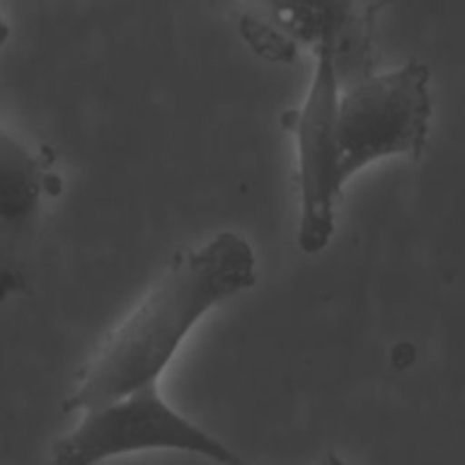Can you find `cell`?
<instances>
[{
  "label": "cell",
  "mask_w": 465,
  "mask_h": 465,
  "mask_svg": "<svg viewBox=\"0 0 465 465\" xmlns=\"http://www.w3.org/2000/svg\"><path fill=\"white\" fill-rule=\"evenodd\" d=\"M318 465H354V463H350V461H345V459H341L339 454H334V452H330L327 454L325 459H322L321 463Z\"/></svg>",
  "instance_id": "8"
},
{
  "label": "cell",
  "mask_w": 465,
  "mask_h": 465,
  "mask_svg": "<svg viewBox=\"0 0 465 465\" xmlns=\"http://www.w3.org/2000/svg\"><path fill=\"white\" fill-rule=\"evenodd\" d=\"M62 189L48 150L30 148L0 125V302L30 291L45 200Z\"/></svg>",
  "instance_id": "6"
},
{
  "label": "cell",
  "mask_w": 465,
  "mask_h": 465,
  "mask_svg": "<svg viewBox=\"0 0 465 465\" xmlns=\"http://www.w3.org/2000/svg\"><path fill=\"white\" fill-rule=\"evenodd\" d=\"M431 71L409 59L391 71H368L341 84L336 100V162L348 184L359 171L386 157L425 154L431 121Z\"/></svg>",
  "instance_id": "2"
},
{
  "label": "cell",
  "mask_w": 465,
  "mask_h": 465,
  "mask_svg": "<svg viewBox=\"0 0 465 465\" xmlns=\"http://www.w3.org/2000/svg\"><path fill=\"white\" fill-rule=\"evenodd\" d=\"M254 282L257 257L239 232H218L173 257L139 304L77 371L64 411H91L157 384L193 327L212 309L252 289Z\"/></svg>",
  "instance_id": "1"
},
{
  "label": "cell",
  "mask_w": 465,
  "mask_h": 465,
  "mask_svg": "<svg viewBox=\"0 0 465 465\" xmlns=\"http://www.w3.org/2000/svg\"><path fill=\"white\" fill-rule=\"evenodd\" d=\"M150 450L198 454L218 465H248L216 436L177 413L157 384L82 413L80 425L54 443L50 465H100Z\"/></svg>",
  "instance_id": "3"
},
{
  "label": "cell",
  "mask_w": 465,
  "mask_h": 465,
  "mask_svg": "<svg viewBox=\"0 0 465 465\" xmlns=\"http://www.w3.org/2000/svg\"><path fill=\"white\" fill-rule=\"evenodd\" d=\"M313 75L302 104L282 114V127L295 136L298 150L300 225L298 248L318 254L336 232V203L345 184L336 162V100L341 91L336 53L330 45L313 50Z\"/></svg>",
  "instance_id": "5"
},
{
  "label": "cell",
  "mask_w": 465,
  "mask_h": 465,
  "mask_svg": "<svg viewBox=\"0 0 465 465\" xmlns=\"http://www.w3.org/2000/svg\"><path fill=\"white\" fill-rule=\"evenodd\" d=\"M9 35H12V27H9V23L5 21V16H3V9H0V45H5V44H7Z\"/></svg>",
  "instance_id": "7"
},
{
  "label": "cell",
  "mask_w": 465,
  "mask_h": 465,
  "mask_svg": "<svg viewBox=\"0 0 465 465\" xmlns=\"http://www.w3.org/2000/svg\"><path fill=\"white\" fill-rule=\"evenodd\" d=\"M241 32L257 54L291 62L300 48L330 45L341 84L372 71L371 0H241Z\"/></svg>",
  "instance_id": "4"
}]
</instances>
